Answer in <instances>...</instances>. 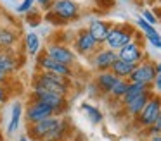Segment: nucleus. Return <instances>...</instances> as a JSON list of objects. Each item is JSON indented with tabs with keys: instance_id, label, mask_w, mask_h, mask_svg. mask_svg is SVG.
I'll return each mask as SVG.
<instances>
[{
	"instance_id": "13",
	"label": "nucleus",
	"mask_w": 161,
	"mask_h": 141,
	"mask_svg": "<svg viewBox=\"0 0 161 141\" xmlns=\"http://www.w3.org/2000/svg\"><path fill=\"white\" fill-rule=\"evenodd\" d=\"M23 65V55L16 48H0V67L9 76H14Z\"/></svg>"
},
{
	"instance_id": "14",
	"label": "nucleus",
	"mask_w": 161,
	"mask_h": 141,
	"mask_svg": "<svg viewBox=\"0 0 161 141\" xmlns=\"http://www.w3.org/2000/svg\"><path fill=\"white\" fill-rule=\"evenodd\" d=\"M61 117L59 115H52V117H49V119H43V120H40V122H36V124H30V126H26V134H28L30 138H33L35 141L43 139V138L59 124Z\"/></svg>"
},
{
	"instance_id": "17",
	"label": "nucleus",
	"mask_w": 161,
	"mask_h": 141,
	"mask_svg": "<svg viewBox=\"0 0 161 141\" xmlns=\"http://www.w3.org/2000/svg\"><path fill=\"white\" fill-rule=\"evenodd\" d=\"M111 26H113V24L108 23V21H104V19H92L87 29H88V33H90L92 36L97 40L99 45H104L106 36H108V33H109V29H111Z\"/></svg>"
},
{
	"instance_id": "24",
	"label": "nucleus",
	"mask_w": 161,
	"mask_h": 141,
	"mask_svg": "<svg viewBox=\"0 0 161 141\" xmlns=\"http://www.w3.org/2000/svg\"><path fill=\"white\" fill-rule=\"evenodd\" d=\"M147 89H151V86H147V84H142V83H130V84H128V89H126L125 96L121 98V102H119V103L123 105V103L130 102L132 98H135L137 95H140V93L147 91Z\"/></svg>"
},
{
	"instance_id": "15",
	"label": "nucleus",
	"mask_w": 161,
	"mask_h": 141,
	"mask_svg": "<svg viewBox=\"0 0 161 141\" xmlns=\"http://www.w3.org/2000/svg\"><path fill=\"white\" fill-rule=\"evenodd\" d=\"M154 93H153V89H147V91H144V93H140V95H137L135 98H132L130 102H126V103H123V110H125V113L130 117V119H135L137 115L140 113V110L144 108V105L147 103V100L153 96Z\"/></svg>"
},
{
	"instance_id": "33",
	"label": "nucleus",
	"mask_w": 161,
	"mask_h": 141,
	"mask_svg": "<svg viewBox=\"0 0 161 141\" xmlns=\"http://www.w3.org/2000/svg\"><path fill=\"white\" fill-rule=\"evenodd\" d=\"M54 2H56V0H35V5L38 7L40 10H45V12H47V10L52 7Z\"/></svg>"
},
{
	"instance_id": "11",
	"label": "nucleus",
	"mask_w": 161,
	"mask_h": 141,
	"mask_svg": "<svg viewBox=\"0 0 161 141\" xmlns=\"http://www.w3.org/2000/svg\"><path fill=\"white\" fill-rule=\"evenodd\" d=\"M137 38L139 36H135L128 45H125L123 48H119V50L116 52V53H118V58H121V60L128 62V64H132V65H137V64H140L144 58H147L144 45L140 43Z\"/></svg>"
},
{
	"instance_id": "6",
	"label": "nucleus",
	"mask_w": 161,
	"mask_h": 141,
	"mask_svg": "<svg viewBox=\"0 0 161 141\" xmlns=\"http://www.w3.org/2000/svg\"><path fill=\"white\" fill-rule=\"evenodd\" d=\"M42 52L45 55H49L50 58H54L56 62L64 64L68 67H75V64H76V53L68 45L57 43V41H50L49 45H45L42 48Z\"/></svg>"
},
{
	"instance_id": "2",
	"label": "nucleus",
	"mask_w": 161,
	"mask_h": 141,
	"mask_svg": "<svg viewBox=\"0 0 161 141\" xmlns=\"http://www.w3.org/2000/svg\"><path fill=\"white\" fill-rule=\"evenodd\" d=\"M81 7L76 0H56L45 12V19L54 26H66L80 17Z\"/></svg>"
},
{
	"instance_id": "39",
	"label": "nucleus",
	"mask_w": 161,
	"mask_h": 141,
	"mask_svg": "<svg viewBox=\"0 0 161 141\" xmlns=\"http://www.w3.org/2000/svg\"><path fill=\"white\" fill-rule=\"evenodd\" d=\"M0 141H4V134H2V131H0Z\"/></svg>"
},
{
	"instance_id": "26",
	"label": "nucleus",
	"mask_w": 161,
	"mask_h": 141,
	"mask_svg": "<svg viewBox=\"0 0 161 141\" xmlns=\"http://www.w3.org/2000/svg\"><path fill=\"white\" fill-rule=\"evenodd\" d=\"M42 17H43V14H42V10L38 9V7H33L30 12H26V21H28V24L30 26H38L40 23H42Z\"/></svg>"
},
{
	"instance_id": "21",
	"label": "nucleus",
	"mask_w": 161,
	"mask_h": 141,
	"mask_svg": "<svg viewBox=\"0 0 161 141\" xmlns=\"http://www.w3.org/2000/svg\"><path fill=\"white\" fill-rule=\"evenodd\" d=\"M69 120L66 119V117H61V120H59V124H57L56 127H54L52 131H50L49 134H47L43 139H47V141H64L66 139V136H68V133H69Z\"/></svg>"
},
{
	"instance_id": "4",
	"label": "nucleus",
	"mask_w": 161,
	"mask_h": 141,
	"mask_svg": "<svg viewBox=\"0 0 161 141\" xmlns=\"http://www.w3.org/2000/svg\"><path fill=\"white\" fill-rule=\"evenodd\" d=\"M159 115H161V95H153L147 100L146 105H144V108L140 110V113L133 120H135L137 126L146 131L147 127L154 126L158 122Z\"/></svg>"
},
{
	"instance_id": "28",
	"label": "nucleus",
	"mask_w": 161,
	"mask_h": 141,
	"mask_svg": "<svg viewBox=\"0 0 161 141\" xmlns=\"http://www.w3.org/2000/svg\"><path fill=\"white\" fill-rule=\"evenodd\" d=\"M154 95H161V62H156V78L151 84Z\"/></svg>"
},
{
	"instance_id": "36",
	"label": "nucleus",
	"mask_w": 161,
	"mask_h": 141,
	"mask_svg": "<svg viewBox=\"0 0 161 141\" xmlns=\"http://www.w3.org/2000/svg\"><path fill=\"white\" fill-rule=\"evenodd\" d=\"M19 141H35L33 138H30L28 134H21V138H19Z\"/></svg>"
},
{
	"instance_id": "23",
	"label": "nucleus",
	"mask_w": 161,
	"mask_h": 141,
	"mask_svg": "<svg viewBox=\"0 0 161 141\" xmlns=\"http://www.w3.org/2000/svg\"><path fill=\"white\" fill-rule=\"evenodd\" d=\"M80 108L85 112V115H87L88 122L94 124V126H97V124H101L102 120H104V115H102V112L97 108L95 105H90V103H81Z\"/></svg>"
},
{
	"instance_id": "18",
	"label": "nucleus",
	"mask_w": 161,
	"mask_h": 141,
	"mask_svg": "<svg viewBox=\"0 0 161 141\" xmlns=\"http://www.w3.org/2000/svg\"><path fill=\"white\" fill-rule=\"evenodd\" d=\"M119 78H116L114 74H113L111 71H106V72H97L94 78V84L95 88L99 89V93H102V95H109V91H111V88L118 83Z\"/></svg>"
},
{
	"instance_id": "30",
	"label": "nucleus",
	"mask_w": 161,
	"mask_h": 141,
	"mask_svg": "<svg viewBox=\"0 0 161 141\" xmlns=\"http://www.w3.org/2000/svg\"><path fill=\"white\" fill-rule=\"evenodd\" d=\"M33 7H35V0H23V2L16 7V10H18L19 14H26V12H30Z\"/></svg>"
},
{
	"instance_id": "27",
	"label": "nucleus",
	"mask_w": 161,
	"mask_h": 141,
	"mask_svg": "<svg viewBox=\"0 0 161 141\" xmlns=\"http://www.w3.org/2000/svg\"><path fill=\"white\" fill-rule=\"evenodd\" d=\"M137 28H139V29L144 33V36H151V34H156V33H158L156 28L151 26L149 23H146L142 17H137Z\"/></svg>"
},
{
	"instance_id": "25",
	"label": "nucleus",
	"mask_w": 161,
	"mask_h": 141,
	"mask_svg": "<svg viewBox=\"0 0 161 141\" xmlns=\"http://www.w3.org/2000/svg\"><path fill=\"white\" fill-rule=\"evenodd\" d=\"M128 84H130L128 79H118V83H116V84L111 88V91H109V96L114 98V100H118V102H121V98L125 96L126 89H128Z\"/></svg>"
},
{
	"instance_id": "12",
	"label": "nucleus",
	"mask_w": 161,
	"mask_h": 141,
	"mask_svg": "<svg viewBox=\"0 0 161 141\" xmlns=\"http://www.w3.org/2000/svg\"><path fill=\"white\" fill-rule=\"evenodd\" d=\"M36 67L43 72H54V74L64 76V78H73L75 76L73 67L59 64V62H56L54 58H50L49 55H45L43 52H40V53L36 55Z\"/></svg>"
},
{
	"instance_id": "38",
	"label": "nucleus",
	"mask_w": 161,
	"mask_h": 141,
	"mask_svg": "<svg viewBox=\"0 0 161 141\" xmlns=\"http://www.w3.org/2000/svg\"><path fill=\"white\" fill-rule=\"evenodd\" d=\"M146 3H156V0H144Z\"/></svg>"
},
{
	"instance_id": "8",
	"label": "nucleus",
	"mask_w": 161,
	"mask_h": 141,
	"mask_svg": "<svg viewBox=\"0 0 161 141\" xmlns=\"http://www.w3.org/2000/svg\"><path fill=\"white\" fill-rule=\"evenodd\" d=\"M116 58H118V53L114 50H109L108 47L101 45L88 57V60H90V65L95 72H106V71H111V65L114 64Z\"/></svg>"
},
{
	"instance_id": "32",
	"label": "nucleus",
	"mask_w": 161,
	"mask_h": 141,
	"mask_svg": "<svg viewBox=\"0 0 161 141\" xmlns=\"http://www.w3.org/2000/svg\"><path fill=\"white\" fill-rule=\"evenodd\" d=\"M146 40L153 45L154 48H159L161 50V34L156 33V34H151V36H146Z\"/></svg>"
},
{
	"instance_id": "20",
	"label": "nucleus",
	"mask_w": 161,
	"mask_h": 141,
	"mask_svg": "<svg viewBox=\"0 0 161 141\" xmlns=\"http://www.w3.org/2000/svg\"><path fill=\"white\" fill-rule=\"evenodd\" d=\"M23 48H25V53L30 57H36V55L42 52L43 45H42V38L35 33V31H28V33L23 36Z\"/></svg>"
},
{
	"instance_id": "1",
	"label": "nucleus",
	"mask_w": 161,
	"mask_h": 141,
	"mask_svg": "<svg viewBox=\"0 0 161 141\" xmlns=\"http://www.w3.org/2000/svg\"><path fill=\"white\" fill-rule=\"evenodd\" d=\"M73 83L71 78H64V76L54 74V72H43L38 71L31 79V89H43V91H50L61 96H69Z\"/></svg>"
},
{
	"instance_id": "31",
	"label": "nucleus",
	"mask_w": 161,
	"mask_h": 141,
	"mask_svg": "<svg viewBox=\"0 0 161 141\" xmlns=\"http://www.w3.org/2000/svg\"><path fill=\"white\" fill-rule=\"evenodd\" d=\"M9 98H11V91H9V88L5 84H0V107H4L5 103L9 102Z\"/></svg>"
},
{
	"instance_id": "10",
	"label": "nucleus",
	"mask_w": 161,
	"mask_h": 141,
	"mask_svg": "<svg viewBox=\"0 0 161 141\" xmlns=\"http://www.w3.org/2000/svg\"><path fill=\"white\" fill-rule=\"evenodd\" d=\"M156 78V62L151 58H144L140 64L133 67V72L130 74L128 81L130 83H142V84L151 86Z\"/></svg>"
},
{
	"instance_id": "5",
	"label": "nucleus",
	"mask_w": 161,
	"mask_h": 141,
	"mask_svg": "<svg viewBox=\"0 0 161 141\" xmlns=\"http://www.w3.org/2000/svg\"><path fill=\"white\" fill-rule=\"evenodd\" d=\"M30 98H35V100L47 103L54 110V113L59 117L64 115L68 112V108H69V102H68L66 96L56 95V93H50V91H43V89H31L30 91Z\"/></svg>"
},
{
	"instance_id": "7",
	"label": "nucleus",
	"mask_w": 161,
	"mask_h": 141,
	"mask_svg": "<svg viewBox=\"0 0 161 141\" xmlns=\"http://www.w3.org/2000/svg\"><path fill=\"white\" fill-rule=\"evenodd\" d=\"M56 115L54 110L50 108L47 103L40 102V100H35V98H30L28 103L25 107V120H26V126L30 124H36L43 119H49V117Z\"/></svg>"
},
{
	"instance_id": "16",
	"label": "nucleus",
	"mask_w": 161,
	"mask_h": 141,
	"mask_svg": "<svg viewBox=\"0 0 161 141\" xmlns=\"http://www.w3.org/2000/svg\"><path fill=\"white\" fill-rule=\"evenodd\" d=\"M23 119H25V105L19 100H16L11 107V119H9V124H7V134L18 133L23 124Z\"/></svg>"
},
{
	"instance_id": "34",
	"label": "nucleus",
	"mask_w": 161,
	"mask_h": 141,
	"mask_svg": "<svg viewBox=\"0 0 161 141\" xmlns=\"http://www.w3.org/2000/svg\"><path fill=\"white\" fill-rule=\"evenodd\" d=\"M11 78H12V76H9L7 72L4 71V69L0 67V84H5V86H7L9 81H11Z\"/></svg>"
},
{
	"instance_id": "19",
	"label": "nucleus",
	"mask_w": 161,
	"mask_h": 141,
	"mask_svg": "<svg viewBox=\"0 0 161 141\" xmlns=\"http://www.w3.org/2000/svg\"><path fill=\"white\" fill-rule=\"evenodd\" d=\"M21 38L19 29L11 26H0V48H16Z\"/></svg>"
},
{
	"instance_id": "37",
	"label": "nucleus",
	"mask_w": 161,
	"mask_h": 141,
	"mask_svg": "<svg viewBox=\"0 0 161 141\" xmlns=\"http://www.w3.org/2000/svg\"><path fill=\"white\" fill-rule=\"evenodd\" d=\"M154 126H156V127H158V133H159V134H161V115H159V119H158V122H156V124H154Z\"/></svg>"
},
{
	"instance_id": "35",
	"label": "nucleus",
	"mask_w": 161,
	"mask_h": 141,
	"mask_svg": "<svg viewBox=\"0 0 161 141\" xmlns=\"http://www.w3.org/2000/svg\"><path fill=\"white\" fill-rule=\"evenodd\" d=\"M147 141H161V134H154V136H147Z\"/></svg>"
},
{
	"instance_id": "29",
	"label": "nucleus",
	"mask_w": 161,
	"mask_h": 141,
	"mask_svg": "<svg viewBox=\"0 0 161 141\" xmlns=\"http://www.w3.org/2000/svg\"><path fill=\"white\" fill-rule=\"evenodd\" d=\"M140 17H142L146 23H149L151 26H156L159 21H158V17H156V14L153 12V9H142V14H140Z\"/></svg>"
},
{
	"instance_id": "40",
	"label": "nucleus",
	"mask_w": 161,
	"mask_h": 141,
	"mask_svg": "<svg viewBox=\"0 0 161 141\" xmlns=\"http://www.w3.org/2000/svg\"><path fill=\"white\" fill-rule=\"evenodd\" d=\"M156 3H159V5H161V0H156Z\"/></svg>"
},
{
	"instance_id": "22",
	"label": "nucleus",
	"mask_w": 161,
	"mask_h": 141,
	"mask_svg": "<svg viewBox=\"0 0 161 141\" xmlns=\"http://www.w3.org/2000/svg\"><path fill=\"white\" fill-rule=\"evenodd\" d=\"M133 67H135V65L128 64V62L121 60V58H116L114 64L111 65V72L119 79H128L130 74L133 72Z\"/></svg>"
},
{
	"instance_id": "3",
	"label": "nucleus",
	"mask_w": 161,
	"mask_h": 141,
	"mask_svg": "<svg viewBox=\"0 0 161 141\" xmlns=\"http://www.w3.org/2000/svg\"><path fill=\"white\" fill-rule=\"evenodd\" d=\"M137 36V31L132 24L128 23H119V24H113L109 29L108 36H106L104 47H108L109 50L118 52L119 48H123L125 45H128L133 38Z\"/></svg>"
},
{
	"instance_id": "9",
	"label": "nucleus",
	"mask_w": 161,
	"mask_h": 141,
	"mask_svg": "<svg viewBox=\"0 0 161 141\" xmlns=\"http://www.w3.org/2000/svg\"><path fill=\"white\" fill-rule=\"evenodd\" d=\"M99 47H101V45H99L97 40L88 33L87 28H85V29L76 31V34H75V38H73V52L76 55H81V57H90V55L94 53Z\"/></svg>"
}]
</instances>
